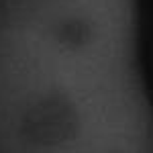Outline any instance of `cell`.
Wrapping results in <instances>:
<instances>
[{
    "label": "cell",
    "mask_w": 153,
    "mask_h": 153,
    "mask_svg": "<svg viewBox=\"0 0 153 153\" xmlns=\"http://www.w3.org/2000/svg\"><path fill=\"white\" fill-rule=\"evenodd\" d=\"M137 0H0V153H153Z\"/></svg>",
    "instance_id": "6da1fadb"
}]
</instances>
